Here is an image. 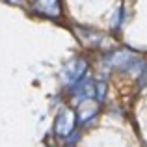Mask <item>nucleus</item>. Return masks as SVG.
<instances>
[{
  "label": "nucleus",
  "mask_w": 147,
  "mask_h": 147,
  "mask_svg": "<svg viewBox=\"0 0 147 147\" xmlns=\"http://www.w3.org/2000/svg\"><path fill=\"white\" fill-rule=\"evenodd\" d=\"M106 61L112 65V67L121 69V71H142L144 65H145V61L140 60L138 54H134L132 50H127V49L112 52L110 56L106 58Z\"/></svg>",
  "instance_id": "nucleus-1"
},
{
  "label": "nucleus",
  "mask_w": 147,
  "mask_h": 147,
  "mask_svg": "<svg viewBox=\"0 0 147 147\" xmlns=\"http://www.w3.org/2000/svg\"><path fill=\"white\" fill-rule=\"evenodd\" d=\"M76 127V114L75 110L63 106L60 112H58L56 119H54V134L58 138H69L73 134Z\"/></svg>",
  "instance_id": "nucleus-2"
},
{
  "label": "nucleus",
  "mask_w": 147,
  "mask_h": 147,
  "mask_svg": "<svg viewBox=\"0 0 147 147\" xmlns=\"http://www.w3.org/2000/svg\"><path fill=\"white\" fill-rule=\"evenodd\" d=\"M86 71H88V61L84 60V58H73L63 67V73H61V75H63V80L69 84V88H71L86 76Z\"/></svg>",
  "instance_id": "nucleus-3"
},
{
  "label": "nucleus",
  "mask_w": 147,
  "mask_h": 147,
  "mask_svg": "<svg viewBox=\"0 0 147 147\" xmlns=\"http://www.w3.org/2000/svg\"><path fill=\"white\" fill-rule=\"evenodd\" d=\"M32 9L37 15H43L49 19H58L61 15V4L60 0H34Z\"/></svg>",
  "instance_id": "nucleus-4"
},
{
  "label": "nucleus",
  "mask_w": 147,
  "mask_h": 147,
  "mask_svg": "<svg viewBox=\"0 0 147 147\" xmlns=\"http://www.w3.org/2000/svg\"><path fill=\"white\" fill-rule=\"evenodd\" d=\"M99 112V100L95 99H84L78 102L75 114H76V123H86Z\"/></svg>",
  "instance_id": "nucleus-5"
},
{
  "label": "nucleus",
  "mask_w": 147,
  "mask_h": 147,
  "mask_svg": "<svg viewBox=\"0 0 147 147\" xmlns=\"http://www.w3.org/2000/svg\"><path fill=\"white\" fill-rule=\"evenodd\" d=\"M106 95V84L104 82H95V100H102Z\"/></svg>",
  "instance_id": "nucleus-6"
},
{
  "label": "nucleus",
  "mask_w": 147,
  "mask_h": 147,
  "mask_svg": "<svg viewBox=\"0 0 147 147\" xmlns=\"http://www.w3.org/2000/svg\"><path fill=\"white\" fill-rule=\"evenodd\" d=\"M7 2H9V4H21L22 0H7Z\"/></svg>",
  "instance_id": "nucleus-7"
}]
</instances>
